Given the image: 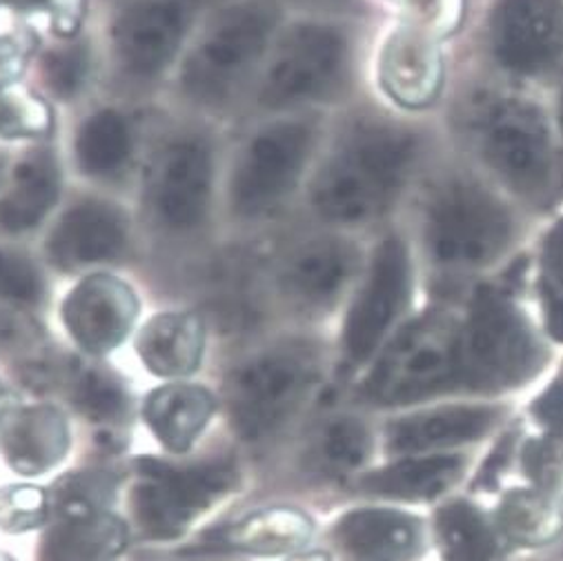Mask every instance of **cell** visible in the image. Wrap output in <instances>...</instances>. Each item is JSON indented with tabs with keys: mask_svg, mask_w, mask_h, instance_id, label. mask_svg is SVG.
<instances>
[{
	"mask_svg": "<svg viewBox=\"0 0 563 561\" xmlns=\"http://www.w3.org/2000/svg\"><path fill=\"white\" fill-rule=\"evenodd\" d=\"M545 295H563V221H559L543 245Z\"/></svg>",
	"mask_w": 563,
	"mask_h": 561,
	"instance_id": "ab89813d",
	"label": "cell"
},
{
	"mask_svg": "<svg viewBox=\"0 0 563 561\" xmlns=\"http://www.w3.org/2000/svg\"><path fill=\"white\" fill-rule=\"evenodd\" d=\"M69 448V426L60 410L34 406L14 415L0 435V450L16 473L41 475L63 461Z\"/></svg>",
	"mask_w": 563,
	"mask_h": 561,
	"instance_id": "ffe728a7",
	"label": "cell"
},
{
	"mask_svg": "<svg viewBox=\"0 0 563 561\" xmlns=\"http://www.w3.org/2000/svg\"><path fill=\"white\" fill-rule=\"evenodd\" d=\"M203 321L192 312H167L150 319L136 339L143 365L158 377H187L201 365Z\"/></svg>",
	"mask_w": 563,
	"mask_h": 561,
	"instance_id": "44dd1931",
	"label": "cell"
},
{
	"mask_svg": "<svg viewBox=\"0 0 563 561\" xmlns=\"http://www.w3.org/2000/svg\"><path fill=\"white\" fill-rule=\"evenodd\" d=\"M415 156L417 141L410 132L390 125L361 128L319 172L312 201L330 221H369L397 199Z\"/></svg>",
	"mask_w": 563,
	"mask_h": 561,
	"instance_id": "6da1fadb",
	"label": "cell"
},
{
	"mask_svg": "<svg viewBox=\"0 0 563 561\" xmlns=\"http://www.w3.org/2000/svg\"><path fill=\"white\" fill-rule=\"evenodd\" d=\"M312 535L310 519L295 508H263L230 524L219 541L252 554H284L301 548Z\"/></svg>",
	"mask_w": 563,
	"mask_h": 561,
	"instance_id": "d4e9b609",
	"label": "cell"
},
{
	"mask_svg": "<svg viewBox=\"0 0 563 561\" xmlns=\"http://www.w3.org/2000/svg\"><path fill=\"white\" fill-rule=\"evenodd\" d=\"M408 288V252L401 241L388 239L374 254L365 286L347 315L343 343L352 361H363L379 348L406 306Z\"/></svg>",
	"mask_w": 563,
	"mask_h": 561,
	"instance_id": "8fae6325",
	"label": "cell"
},
{
	"mask_svg": "<svg viewBox=\"0 0 563 561\" xmlns=\"http://www.w3.org/2000/svg\"><path fill=\"white\" fill-rule=\"evenodd\" d=\"M49 495L34 486H14L0 493V526L10 532L38 528L49 513Z\"/></svg>",
	"mask_w": 563,
	"mask_h": 561,
	"instance_id": "836d02e7",
	"label": "cell"
},
{
	"mask_svg": "<svg viewBox=\"0 0 563 561\" xmlns=\"http://www.w3.org/2000/svg\"><path fill=\"white\" fill-rule=\"evenodd\" d=\"M382 85L388 97L410 110L428 108L441 89V56L430 36L417 28L397 30L379 61Z\"/></svg>",
	"mask_w": 563,
	"mask_h": 561,
	"instance_id": "e0dca14e",
	"label": "cell"
},
{
	"mask_svg": "<svg viewBox=\"0 0 563 561\" xmlns=\"http://www.w3.org/2000/svg\"><path fill=\"white\" fill-rule=\"evenodd\" d=\"M71 397L78 410L99 426H117L128 415V395L123 386L103 370H82L76 374Z\"/></svg>",
	"mask_w": 563,
	"mask_h": 561,
	"instance_id": "1f68e13d",
	"label": "cell"
},
{
	"mask_svg": "<svg viewBox=\"0 0 563 561\" xmlns=\"http://www.w3.org/2000/svg\"><path fill=\"white\" fill-rule=\"evenodd\" d=\"M439 539L448 561H490L495 537L484 517L467 504H450L441 510Z\"/></svg>",
	"mask_w": 563,
	"mask_h": 561,
	"instance_id": "4dcf8cb0",
	"label": "cell"
},
{
	"mask_svg": "<svg viewBox=\"0 0 563 561\" xmlns=\"http://www.w3.org/2000/svg\"><path fill=\"white\" fill-rule=\"evenodd\" d=\"M317 382V363L303 348H272L241 363L228 382L234 428L250 441L284 428L306 404Z\"/></svg>",
	"mask_w": 563,
	"mask_h": 561,
	"instance_id": "3957f363",
	"label": "cell"
},
{
	"mask_svg": "<svg viewBox=\"0 0 563 561\" xmlns=\"http://www.w3.org/2000/svg\"><path fill=\"white\" fill-rule=\"evenodd\" d=\"M43 295V278L23 254L0 250V299L34 304Z\"/></svg>",
	"mask_w": 563,
	"mask_h": 561,
	"instance_id": "e575fe53",
	"label": "cell"
},
{
	"mask_svg": "<svg viewBox=\"0 0 563 561\" xmlns=\"http://www.w3.org/2000/svg\"><path fill=\"white\" fill-rule=\"evenodd\" d=\"M290 561H328L325 554H319V552H312V554H301V557H295Z\"/></svg>",
	"mask_w": 563,
	"mask_h": 561,
	"instance_id": "f6af8a7d",
	"label": "cell"
},
{
	"mask_svg": "<svg viewBox=\"0 0 563 561\" xmlns=\"http://www.w3.org/2000/svg\"><path fill=\"white\" fill-rule=\"evenodd\" d=\"M347 63L345 38L328 25L292 28L274 47L263 82L261 103L286 108L323 97L343 76Z\"/></svg>",
	"mask_w": 563,
	"mask_h": 561,
	"instance_id": "ba28073f",
	"label": "cell"
},
{
	"mask_svg": "<svg viewBox=\"0 0 563 561\" xmlns=\"http://www.w3.org/2000/svg\"><path fill=\"white\" fill-rule=\"evenodd\" d=\"M497 413L490 408H445L399 421L390 430V448L397 452L432 450L482 437Z\"/></svg>",
	"mask_w": 563,
	"mask_h": 561,
	"instance_id": "cb8c5ba5",
	"label": "cell"
},
{
	"mask_svg": "<svg viewBox=\"0 0 563 561\" xmlns=\"http://www.w3.org/2000/svg\"><path fill=\"white\" fill-rule=\"evenodd\" d=\"M139 317V299L125 280L91 274L67 295L63 321L71 339L91 354H106L123 343Z\"/></svg>",
	"mask_w": 563,
	"mask_h": 561,
	"instance_id": "9a60e30c",
	"label": "cell"
},
{
	"mask_svg": "<svg viewBox=\"0 0 563 561\" xmlns=\"http://www.w3.org/2000/svg\"><path fill=\"white\" fill-rule=\"evenodd\" d=\"M312 150L306 123H276L261 130L239 156L232 174V206L241 215H263L284 201L299 183Z\"/></svg>",
	"mask_w": 563,
	"mask_h": 561,
	"instance_id": "9c48e42d",
	"label": "cell"
},
{
	"mask_svg": "<svg viewBox=\"0 0 563 561\" xmlns=\"http://www.w3.org/2000/svg\"><path fill=\"white\" fill-rule=\"evenodd\" d=\"M490 165L523 195H539L552 176V139L545 117L526 101L497 103L484 123Z\"/></svg>",
	"mask_w": 563,
	"mask_h": 561,
	"instance_id": "30bf717a",
	"label": "cell"
},
{
	"mask_svg": "<svg viewBox=\"0 0 563 561\" xmlns=\"http://www.w3.org/2000/svg\"><path fill=\"white\" fill-rule=\"evenodd\" d=\"M60 193L58 167L49 154L25 156L14 172L12 187L0 201V226L8 232L36 228L56 206Z\"/></svg>",
	"mask_w": 563,
	"mask_h": 561,
	"instance_id": "603a6c76",
	"label": "cell"
},
{
	"mask_svg": "<svg viewBox=\"0 0 563 561\" xmlns=\"http://www.w3.org/2000/svg\"><path fill=\"white\" fill-rule=\"evenodd\" d=\"M561 123H563V101H561Z\"/></svg>",
	"mask_w": 563,
	"mask_h": 561,
	"instance_id": "7dc6e473",
	"label": "cell"
},
{
	"mask_svg": "<svg viewBox=\"0 0 563 561\" xmlns=\"http://www.w3.org/2000/svg\"><path fill=\"white\" fill-rule=\"evenodd\" d=\"M117 493V480L103 471L69 473L56 482L49 497L60 521H85L106 515Z\"/></svg>",
	"mask_w": 563,
	"mask_h": 561,
	"instance_id": "f546056e",
	"label": "cell"
},
{
	"mask_svg": "<svg viewBox=\"0 0 563 561\" xmlns=\"http://www.w3.org/2000/svg\"><path fill=\"white\" fill-rule=\"evenodd\" d=\"M545 323L550 334L563 343V295H545Z\"/></svg>",
	"mask_w": 563,
	"mask_h": 561,
	"instance_id": "7bdbcfd3",
	"label": "cell"
},
{
	"mask_svg": "<svg viewBox=\"0 0 563 561\" xmlns=\"http://www.w3.org/2000/svg\"><path fill=\"white\" fill-rule=\"evenodd\" d=\"M463 473V463L454 457L408 459L363 480V488L393 499H434L448 491Z\"/></svg>",
	"mask_w": 563,
	"mask_h": 561,
	"instance_id": "4316f807",
	"label": "cell"
},
{
	"mask_svg": "<svg viewBox=\"0 0 563 561\" xmlns=\"http://www.w3.org/2000/svg\"><path fill=\"white\" fill-rule=\"evenodd\" d=\"M459 332L443 319L410 326L382 356L367 382L374 402L397 406L430 397L459 380Z\"/></svg>",
	"mask_w": 563,
	"mask_h": 561,
	"instance_id": "52a82bcc",
	"label": "cell"
},
{
	"mask_svg": "<svg viewBox=\"0 0 563 561\" xmlns=\"http://www.w3.org/2000/svg\"><path fill=\"white\" fill-rule=\"evenodd\" d=\"M27 50L12 36H0V91L8 89L23 72Z\"/></svg>",
	"mask_w": 563,
	"mask_h": 561,
	"instance_id": "b9f144b4",
	"label": "cell"
},
{
	"mask_svg": "<svg viewBox=\"0 0 563 561\" xmlns=\"http://www.w3.org/2000/svg\"><path fill=\"white\" fill-rule=\"evenodd\" d=\"M125 241V219L114 206L80 201L56 223L49 237V254L65 270L85 267L117 258Z\"/></svg>",
	"mask_w": 563,
	"mask_h": 561,
	"instance_id": "2e32d148",
	"label": "cell"
},
{
	"mask_svg": "<svg viewBox=\"0 0 563 561\" xmlns=\"http://www.w3.org/2000/svg\"><path fill=\"white\" fill-rule=\"evenodd\" d=\"M334 535L361 561H410L423 548L419 521L393 510H354L336 524Z\"/></svg>",
	"mask_w": 563,
	"mask_h": 561,
	"instance_id": "d6986e66",
	"label": "cell"
},
{
	"mask_svg": "<svg viewBox=\"0 0 563 561\" xmlns=\"http://www.w3.org/2000/svg\"><path fill=\"white\" fill-rule=\"evenodd\" d=\"M459 380L473 388H508L523 382L539 363V348L523 317L501 297H477L459 332Z\"/></svg>",
	"mask_w": 563,
	"mask_h": 561,
	"instance_id": "5b68a950",
	"label": "cell"
},
{
	"mask_svg": "<svg viewBox=\"0 0 563 561\" xmlns=\"http://www.w3.org/2000/svg\"><path fill=\"white\" fill-rule=\"evenodd\" d=\"M195 10L197 0H130L114 28L125 69L139 76L165 69L190 30Z\"/></svg>",
	"mask_w": 563,
	"mask_h": 561,
	"instance_id": "4fadbf2b",
	"label": "cell"
},
{
	"mask_svg": "<svg viewBox=\"0 0 563 561\" xmlns=\"http://www.w3.org/2000/svg\"><path fill=\"white\" fill-rule=\"evenodd\" d=\"M510 241L506 208L477 185L445 187L428 212V245L448 267L471 270L495 261Z\"/></svg>",
	"mask_w": 563,
	"mask_h": 561,
	"instance_id": "8992f818",
	"label": "cell"
},
{
	"mask_svg": "<svg viewBox=\"0 0 563 561\" xmlns=\"http://www.w3.org/2000/svg\"><path fill=\"white\" fill-rule=\"evenodd\" d=\"M212 195V156L199 139L169 143L156 161L152 176V206L158 221L187 232L201 226Z\"/></svg>",
	"mask_w": 563,
	"mask_h": 561,
	"instance_id": "7c38bea8",
	"label": "cell"
},
{
	"mask_svg": "<svg viewBox=\"0 0 563 561\" xmlns=\"http://www.w3.org/2000/svg\"><path fill=\"white\" fill-rule=\"evenodd\" d=\"M0 561H12L10 557H5V554H0Z\"/></svg>",
	"mask_w": 563,
	"mask_h": 561,
	"instance_id": "bcb514c9",
	"label": "cell"
},
{
	"mask_svg": "<svg viewBox=\"0 0 563 561\" xmlns=\"http://www.w3.org/2000/svg\"><path fill=\"white\" fill-rule=\"evenodd\" d=\"M497 58L517 74H541L563 54V10L556 0H501L493 19Z\"/></svg>",
	"mask_w": 563,
	"mask_h": 561,
	"instance_id": "5bb4252c",
	"label": "cell"
},
{
	"mask_svg": "<svg viewBox=\"0 0 563 561\" xmlns=\"http://www.w3.org/2000/svg\"><path fill=\"white\" fill-rule=\"evenodd\" d=\"M526 471L543 491L563 486V446L554 441H534L526 450Z\"/></svg>",
	"mask_w": 563,
	"mask_h": 561,
	"instance_id": "74e56055",
	"label": "cell"
},
{
	"mask_svg": "<svg viewBox=\"0 0 563 561\" xmlns=\"http://www.w3.org/2000/svg\"><path fill=\"white\" fill-rule=\"evenodd\" d=\"M10 410H12V395L3 384H0V421L8 417Z\"/></svg>",
	"mask_w": 563,
	"mask_h": 561,
	"instance_id": "ee69618b",
	"label": "cell"
},
{
	"mask_svg": "<svg viewBox=\"0 0 563 561\" xmlns=\"http://www.w3.org/2000/svg\"><path fill=\"white\" fill-rule=\"evenodd\" d=\"M132 154V132L117 110L91 114L76 136L78 165L93 176L121 169Z\"/></svg>",
	"mask_w": 563,
	"mask_h": 561,
	"instance_id": "83f0119b",
	"label": "cell"
},
{
	"mask_svg": "<svg viewBox=\"0 0 563 561\" xmlns=\"http://www.w3.org/2000/svg\"><path fill=\"white\" fill-rule=\"evenodd\" d=\"M12 3L21 8L47 10L54 30L63 36L76 34L85 12V0H12Z\"/></svg>",
	"mask_w": 563,
	"mask_h": 561,
	"instance_id": "f35d334b",
	"label": "cell"
},
{
	"mask_svg": "<svg viewBox=\"0 0 563 561\" xmlns=\"http://www.w3.org/2000/svg\"><path fill=\"white\" fill-rule=\"evenodd\" d=\"M43 72L47 85L58 94V97H74L82 87L89 72V58L85 47L67 45L52 50L43 61Z\"/></svg>",
	"mask_w": 563,
	"mask_h": 561,
	"instance_id": "d590c367",
	"label": "cell"
},
{
	"mask_svg": "<svg viewBox=\"0 0 563 561\" xmlns=\"http://www.w3.org/2000/svg\"><path fill=\"white\" fill-rule=\"evenodd\" d=\"M128 546V528L112 515L60 521L43 543V561H114Z\"/></svg>",
	"mask_w": 563,
	"mask_h": 561,
	"instance_id": "484cf974",
	"label": "cell"
},
{
	"mask_svg": "<svg viewBox=\"0 0 563 561\" xmlns=\"http://www.w3.org/2000/svg\"><path fill=\"white\" fill-rule=\"evenodd\" d=\"M52 123L49 106L30 89L0 91V136L3 139L45 136Z\"/></svg>",
	"mask_w": 563,
	"mask_h": 561,
	"instance_id": "d6a6232c",
	"label": "cell"
},
{
	"mask_svg": "<svg viewBox=\"0 0 563 561\" xmlns=\"http://www.w3.org/2000/svg\"><path fill=\"white\" fill-rule=\"evenodd\" d=\"M356 272V252L339 239H319L299 248L284 265L280 284L303 306L332 304Z\"/></svg>",
	"mask_w": 563,
	"mask_h": 561,
	"instance_id": "ac0fdd59",
	"label": "cell"
},
{
	"mask_svg": "<svg viewBox=\"0 0 563 561\" xmlns=\"http://www.w3.org/2000/svg\"><path fill=\"white\" fill-rule=\"evenodd\" d=\"M136 468L132 508L143 532L154 539L178 537L201 513L230 495L239 480L228 459L169 463L145 457Z\"/></svg>",
	"mask_w": 563,
	"mask_h": 561,
	"instance_id": "277c9868",
	"label": "cell"
},
{
	"mask_svg": "<svg viewBox=\"0 0 563 561\" xmlns=\"http://www.w3.org/2000/svg\"><path fill=\"white\" fill-rule=\"evenodd\" d=\"M537 419L563 439V380L554 382L534 404Z\"/></svg>",
	"mask_w": 563,
	"mask_h": 561,
	"instance_id": "60d3db41",
	"label": "cell"
},
{
	"mask_svg": "<svg viewBox=\"0 0 563 561\" xmlns=\"http://www.w3.org/2000/svg\"><path fill=\"white\" fill-rule=\"evenodd\" d=\"M369 435L352 417H334L317 428L308 446V461L319 473L345 475L367 459Z\"/></svg>",
	"mask_w": 563,
	"mask_h": 561,
	"instance_id": "f1b7e54d",
	"label": "cell"
},
{
	"mask_svg": "<svg viewBox=\"0 0 563 561\" xmlns=\"http://www.w3.org/2000/svg\"><path fill=\"white\" fill-rule=\"evenodd\" d=\"M506 530L521 541H541L552 526L550 513L543 502L532 495H512L504 506Z\"/></svg>",
	"mask_w": 563,
	"mask_h": 561,
	"instance_id": "8d00e7d4",
	"label": "cell"
},
{
	"mask_svg": "<svg viewBox=\"0 0 563 561\" xmlns=\"http://www.w3.org/2000/svg\"><path fill=\"white\" fill-rule=\"evenodd\" d=\"M274 21L267 0H236L223 8L185 61V91L203 103L230 99L261 61Z\"/></svg>",
	"mask_w": 563,
	"mask_h": 561,
	"instance_id": "7a4b0ae2",
	"label": "cell"
},
{
	"mask_svg": "<svg viewBox=\"0 0 563 561\" xmlns=\"http://www.w3.org/2000/svg\"><path fill=\"white\" fill-rule=\"evenodd\" d=\"M214 408L217 402L206 388L172 384L147 397L143 417L154 437L169 452H187L206 430Z\"/></svg>",
	"mask_w": 563,
	"mask_h": 561,
	"instance_id": "7402d4cb",
	"label": "cell"
}]
</instances>
